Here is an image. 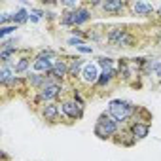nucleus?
<instances>
[{"mask_svg": "<svg viewBox=\"0 0 161 161\" xmlns=\"http://www.w3.org/2000/svg\"><path fill=\"white\" fill-rule=\"evenodd\" d=\"M157 40H159V42H161V31H159V34H157Z\"/></svg>", "mask_w": 161, "mask_h": 161, "instance_id": "nucleus-34", "label": "nucleus"}, {"mask_svg": "<svg viewBox=\"0 0 161 161\" xmlns=\"http://www.w3.org/2000/svg\"><path fill=\"white\" fill-rule=\"evenodd\" d=\"M47 76L53 80V82H57V84H64V80H68V59L59 57Z\"/></svg>", "mask_w": 161, "mask_h": 161, "instance_id": "nucleus-12", "label": "nucleus"}, {"mask_svg": "<svg viewBox=\"0 0 161 161\" xmlns=\"http://www.w3.org/2000/svg\"><path fill=\"white\" fill-rule=\"evenodd\" d=\"M6 25H14L10 12H2V14H0V27H6Z\"/></svg>", "mask_w": 161, "mask_h": 161, "instance_id": "nucleus-27", "label": "nucleus"}, {"mask_svg": "<svg viewBox=\"0 0 161 161\" xmlns=\"http://www.w3.org/2000/svg\"><path fill=\"white\" fill-rule=\"evenodd\" d=\"M59 6L63 10H68V12H76L80 6H82V2H78V0H61Z\"/></svg>", "mask_w": 161, "mask_h": 161, "instance_id": "nucleus-25", "label": "nucleus"}, {"mask_svg": "<svg viewBox=\"0 0 161 161\" xmlns=\"http://www.w3.org/2000/svg\"><path fill=\"white\" fill-rule=\"evenodd\" d=\"M93 10L87 6V4H82L76 12H74V29H82L84 25L91 23L93 21Z\"/></svg>", "mask_w": 161, "mask_h": 161, "instance_id": "nucleus-14", "label": "nucleus"}, {"mask_svg": "<svg viewBox=\"0 0 161 161\" xmlns=\"http://www.w3.org/2000/svg\"><path fill=\"white\" fill-rule=\"evenodd\" d=\"M155 15H159V17H161V4H159V6H155Z\"/></svg>", "mask_w": 161, "mask_h": 161, "instance_id": "nucleus-33", "label": "nucleus"}, {"mask_svg": "<svg viewBox=\"0 0 161 161\" xmlns=\"http://www.w3.org/2000/svg\"><path fill=\"white\" fill-rule=\"evenodd\" d=\"M138 110V104H135L129 99H112L108 101L106 112L119 123V125H129Z\"/></svg>", "mask_w": 161, "mask_h": 161, "instance_id": "nucleus-1", "label": "nucleus"}, {"mask_svg": "<svg viewBox=\"0 0 161 161\" xmlns=\"http://www.w3.org/2000/svg\"><path fill=\"white\" fill-rule=\"evenodd\" d=\"M99 76H101V66L97 64V61H87L82 70V76H80V82L86 87H95Z\"/></svg>", "mask_w": 161, "mask_h": 161, "instance_id": "nucleus-8", "label": "nucleus"}, {"mask_svg": "<svg viewBox=\"0 0 161 161\" xmlns=\"http://www.w3.org/2000/svg\"><path fill=\"white\" fill-rule=\"evenodd\" d=\"M38 116L42 118V121H46L47 125H57L63 121V114H61V106L59 103H47V104H42L38 110Z\"/></svg>", "mask_w": 161, "mask_h": 161, "instance_id": "nucleus-7", "label": "nucleus"}, {"mask_svg": "<svg viewBox=\"0 0 161 161\" xmlns=\"http://www.w3.org/2000/svg\"><path fill=\"white\" fill-rule=\"evenodd\" d=\"M15 76L17 74L14 70V64H0V86L2 87H6Z\"/></svg>", "mask_w": 161, "mask_h": 161, "instance_id": "nucleus-20", "label": "nucleus"}, {"mask_svg": "<svg viewBox=\"0 0 161 161\" xmlns=\"http://www.w3.org/2000/svg\"><path fill=\"white\" fill-rule=\"evenodd\" d=\"M63 95H64V84H51V86H47V87H44V89H40V91H36L34 93V97H32V106L38 110L42 104H47V103H59L61 99H63Z\"/></svg>", "mask_w": 161, "mask_h": 161, "instance_id": "nucleus-4", "label": "nucleus"}, {"mask_svg": "<svg viewBox=\"0 0 161 161\" xmlns=\"http://www.w3.org/2000/svg\"><path fill=\"white\" fill-rule=\"evenodd\" d=\"M133 121H144V123H150V121H152V114H150L144 106H138V110H136Z\"/></svg>", "mask_w": 161, "mask_h": 161, "instance_id": "nucleus-22", "label": "nucleus"}, {"mask_svg": "<svg viewBox=\"0 0 161 161\" xmlns=\"http://www.w3.org/2000/svg\"><path fill=\"white\" fill-rule=\"evenodd\" d=\"M32 59L34 55L29 51V49H21L19 57L15 59V64H14V70L17 76H27L29 72H32Z\"/></svg>", "mask_w": 161, "mask_h": 161, "instance_id": "nucleus-10", "label": "nucleus"}, {"mask_svg": "<svg viewBox=\"0 0 161 161\" xmlns=\"http://www.w3.org/2000/svg\"><path fill=\"white\" fill-rule=\"evenodd\" d=\"M86 63L87 61H84L82 57H68V80H80Z\"/></svg>", "mask_w": 161, "mask_h": 161, "instance_id": "nucleus-17", "label": "nucleus"}, {"mask_svg": "<svg viewBox=\"0 0 161 161\" xmlns=\"http://www.w3.org/2000/svg\"><path fill=\"white\" fill-rule=\"evenodd\" d=\"M15 31H19L17 25H6V27H0V42L6 40V38H12V34H15Z\"/></svg>", "mask_w": 161, "mask_h": 161, "instance_id": "nucleus-23", "label": "nucleus"}, {"mask_svg": "<svg viewBox=\"0 0 161 161\" xmlns=\"http://www.w3.org/2000/svg\"><path fill=\"white\" fill-rule=\"evenodd\" d=\"M91 10H101V6H103V0H95V2H89L87 4Z\"/></svg>", "mask_w": 161, "mask_h": 161, "instance_id": "nucleus-30", "label": "nucleus"}, {"mask_svg": "<svg viewBox=\"0 0 161 161\" xmlns=\"http://www.w3.org/2000/svg\"><path fill=\"white\" fill-rule=\"evenodd\" d=\"M61 55L55 51V49H40L34 53V59H32V72H40V74H49L55 61L59 59Z\"/></svg>", "mask_w": 161, "mask_h": 161, "instance_id": "nucleus-5", "label": "nucleus"}, {"mask_svg": "<svg viewBox=\"0 0 161 161\" xmlns=\"http://www.w3.org/2000/svg\"><path fill=\"white\" fill-rule=\"evenodd\" d=\"M118 78H119L118 66H116V68H108V70H101V76H99V80H97L95 87H97V89H108Z\"/></svg>", "mask_w": 161, "mask_h": 161, "instance_id": "nucleus-15", "label": "nucleus"}, {"mask_svg": "<svg viewBox=\"0 0 161 161\" xmlns=\"http://www.w3.org/2000/svg\"><path fill=\"white\" fill-rule=\"evenodd\" d=\"M125 12H129V4L123 2V0H103L101 14H104V15H123Z\"/></svg>", "mask_w": 161, "mask_h": 161, "instance_id": "nucleus-11", "label": "nucleus"}, {"mask_svg": "<svg viewBox=\"0 0 161 161\" xmlns=\"http://www.w3.org/2000/svg\"><path fill=\"white\" fill-rule=\"evenodd\" d=\"M17 44H19V38L12 36V38H6V40L0 42V49H19Z\"/></svg>", "mask_w": 161, "mask_h": 161, "instance_id": "nucleus-24", "label": "nucleus"}, {"mask_svg": "<svg viewBox=\"0 0 161 161\" xmlns=\"http://www.w3.org/2000/svg\"><path fill=\"white\" fill-rule=\"evenodd\" d=\"M29 17H31V10H29V8L19 6L17 10H14V12H12V23H14V25H17V27H21V25L29 23Z\"/></svg>", "mask_w": 161, "mask_h": 161, "instance_id": "nucleus-19", "label": "nucleus"}, {"mask_svg": "<svg viewBox=\"0 0 161 161\" xmlns=\"http://www.w3.org/2000/svg\"><path fill=\"white\" fill-rule=\"evenodd\" d=\"M59 106H61V114H63V121L64 123H74V121H80L86 114V108L80 106L72 97H63L59 101Z\"/></svg>", "mask_w": 161, "mask_h": 161, "instance_id": "nucleus-6", "label": "nucleus"}, {"mask_svg": "<svg viewBox=\"0 0 161 161\" xmlns=\"http://www.w3.org/2000/svg\"><path fill=\"white\" fill-rule=\"evenodd\" d=\"M95 61L101 66V70H108V68H116L118 66V61L108 57V55H99V57H95Z\"/></svg>", "mask_w": 161, "mask_h": 161, "instance_id": "nucleus-21", "label": "nucleus"}, {"mask_svg": "<svg viewBox=\"0 0 161 161\" xmlns=\"http://www.w3.org/2000/svg\"><path fill=\"white\" fill-rule=\"evenodd\" d=\"M114 144H118V146H123V148H131V146H135L138 140L133 136V133H131V129L127 127V125H123L121 127V131L114 136V140H112Z\"/></svg>", "mask_w": 161, "mask_h": 161, "instance_id": "nucleus-16", "label": "nucleus"}, {"mask_svg": "<svg viewBox=\"0 0 161 161\" xmlns=\"http://www.w3.org/2000/svg\"><path fill=\"white\" fill-rule=\"evenodd\" d=\"M106 42L112 47H135L138 44L129 27H110L106 31Z\"/></svg>", "mask_w": 161, "mask_h": 161, "instance_id": "nucleus-3", "label": "nucleus"}, {"mask_svg": "<svg viewBox=\"0 0 161 161\" xmlns=\"http://www.w3.org/2000/svg\"><path fill=\"white\" fill-rule=\"evenodd\" d=\"M70 97H72V99H74V101H76V103H78L80 106H84V108H86V99L82 97V93H80L78 89H74V91L70 93Z\"/></svg>", "mask_w": 161, "mask_h": 161, "instance_id": "nucleus-29", "label": "nucleus"}, {"mask_svg": "<svg viewBox=\"0 0 161 161\" xmlns=\"http://www.w3.org/2000/svg\"><path fill=\"white\" fill-rule=\"evenodd\" d=\"M129 15L152 17L155 15V6L150 2H142V0H135V2H129Z\"/></svg>", "mask_w": 161, "mask_h": 161, "instance_id": "nucleus-13", "label": "nucleus"}, {"mask_svg": "<svg viewBox=\"0 0 161 161\" xmlns=\"http://www.w3.org/2000/svg\"><path fill=\"white\" fill-rule=\"evenodd\" d=\"M25 80H27L29 91L32 89V93H36V91H40V89H44V87H47V86H51V84H55L47 74H40V72H29V74L25 76Z\"/></svg>", "mask_w": 161, "mask_h": 161, "instance_id": "nucleus-9", "label": "nucleus"}, {"mask_svg": "<svg viewBox=\"0 0 161 161\" xmlns=\"http://www.w3.org/2000/svg\"><path fill=\"white\" fill-rule=\"evenodd\" d=\"M153 76H155L157 80H161V61L157 63V68H155V72H153Z\"/></svg>", "mask_w": 161, "mask_h": 161, "instance_id": "nucleus-31", "label": "nucleus"}, {"mask_svg": "<svg viewBox=\"0 0 161 161\" xmlns=\"http://www.w3.org/2000/svg\"><path fill=\"white\" fill-rule=\"evenodd\" d=\"M127 127L131 129V133H133V136H135L136 140L146 138V136L150 135V129H152V125H150V123H144V121H131Z\"/></svg>", "mask_w": 161, "mask_h": 161, "instance_id": "nucleus-18", "label": "nucleus"}, {"mask_svg": "<svg viewBox=\"0 0 161 161\" xmlns=\"http://www.w3.org/2000/svg\"><path fill=\"white\" fill-rule=\"evenodd\" d=\"M123 125H119L108 112H103L97 121H95V127H93V133L95 136H99L101 140H114V136L121 131Z\"/></svg>", "mask_w": 161, "mask_h": 161, "instance_id": "nucleus-2", "label": "nucleus"}, {"mask_svg": "<svg viewBox=\"0 0 161 161\" xmlns=\"http://www.w3.org/2000/svg\"><path fill=\"white\" fill-rule=\"evenodd\" d=\"M66 44H68V46H72V47H78V46H84V44H87V40H86V38L68 36V38H66Z\"/></svg>", "mask_w": 161, "mask_h": 161, "instance_id": "nucleus-26", "label": "nucleus"}, {"mask_svg": "<svg viewBox=\"0 0 161 161\" xmlns=\"http://www.w3.org/2000/svg\"><path fill=\"white\" fill-rule=\"evenodd\" d=\"M76 51L78 53H82V55H93V46H89V44H84V46H78L76 47Z\"/></svg>", "mask_w": 161, "mask_h": 161, "instance_id": "nucleus-28", "label": "nucleus"}, {"mask_svg": "<svg viewBox=\"0 0 161 161\" xmlns=\"http://www.w3.org/2000/svg\"><path fill=\"white\" fill-rule=\"evenodd\" d=\"M29 21H31V23H40L42 19H40L38 15H34V14H31V17H29Z\"/></svg>", "mask_w": 161, "mask_h": 161, "instance_id": "nucleus-32", "label": "nucleus"}]
</instances>
